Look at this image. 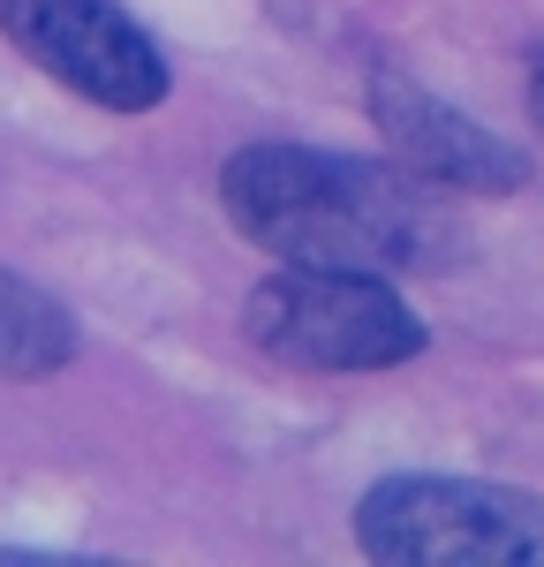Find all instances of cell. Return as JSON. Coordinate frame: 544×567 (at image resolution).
<instances>
[{
  "mask_svg": "<svg viewBox=\"0 0 544 567\" xmlns=\"http://www.w3.org/2000/svg\"><path fill=\"white\" fill-rule=\"evenodd\" d=\"M522 99H530V122L544 136V45H530V76H522Z\"/></svg>",
  "mask_w": 544,
  "mask_h": 567,
  "instance_id": "52a82bcc",
  "label": "cell"
},
{
  "mask_svg": "<svg viewBox=\"0 0 544 567\" xmlns=\"http://www.w3.org/2000/svg\"><path fill=\"white\" fill-rule=\"evenodd\" d=\"M220 213L272 265L325 272H447L461 265V219L447 189L401 159H356L317 144H242L220 167Z\"/></svg>",
  "mask_w": 544,
  "mask_h": 567,
  "instance_id": "6da1fadb",
  "label": "cell"
},
{
  "mask_svg": "<svg viewBox=\"0 0 544 567\" xmlns=\"http://www.w3.org/2000/svg\"><path fill=\"white\" fill-rule=\"evenodd\" d=\"M0 39L39 76L106 114H151L175 91L167 53L122 0H0Z\"/></svg>",
  "mask_w": 544,
  "mask_h": 567,
  "instance_id": "277c9868",
  "label": "cell"
},
{
  "mask_svg": "<svg viewBox=\"0 0 544 567\" xmlns=\"http://www.w3.org/2000/svg\"><path fill=\"white\" fill-rule=\"evenodd\" d=\"M370 122L386 136V152L408 175L439 182L447 197H514L530 182V152L469 122L439 91H423L401 69H370Z\"/></svg>",
  "mask_w": 544,
  "mask_h": 567,
  "instance_id": "5b68a950",
  "label": "cell"
},
{
  "mask_svg": "<svg viewBox=\"0 0 544 567\" xmlns=\"http://www.w3.org/2000/svg\"><path fill=\"white\" fill-rule=\"evenodd\" d=\"M84 349V326L76 310L61 303L53 288L23 280L15 265H0V379L15 386H39V379H61Z\"/></svg>",
  "mask_w": 544,
  "mask_h": 567,
  "instance_id": "8992f818",
  "label": "cell"
},
{
  "mask_svg": "<svg viewBox=\"0 0 544 567\" xmlns=\"http://www.w3.org/2000/svg\"><path fill=\"white\" fill-rule=\"evenodd\" d=\"M348 529L378 567H544V499L492 477H378Z\"/></svg>",
  "mask_w": 544,
  "mask_h": 567,
  "instance_id": "3957f363",
  "label": "cell"
},
{
  "mask_svg": "<svg viewBox=\"0 0 544 567\" xmlns=\"http://www.w3.org/2000/svg\"><path fill=\"white\" fill-rule=\"evenodd\" d=\"M250 349L287 371H401L431 349L423 310L394 288V272H325V265H272L242 303Z\"/></svg>",
  "mask_w": 544,
  "mask_h": 567,
  "instance_id": "7a4b0ae2",
  "label": "cell"
}]
</instances>
